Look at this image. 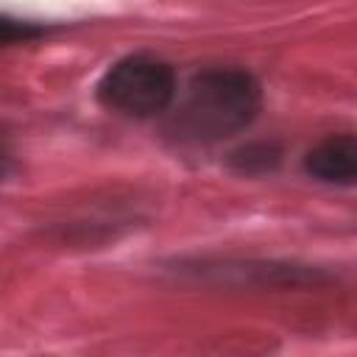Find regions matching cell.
<instances>
[{"label":"cell","instance_id":"cell-6","mask_svg":"<svg viewBox=\"0 0 357 357\" xmlns=\"http://www.w3.org/2000/svg\"><path fill=\"white\" fill-rule=\"evenodd\" d=\"M8 170H11V153H8V148L0 142V178H6Z\"/></svg>","mask_w":357,"mask_h":357},{"label":"cell","instance_id":"cell-5","mask_svg":"<svg viewBox=\"0 0 357 357\" xmlns=\"http://www.w3.org/2000/svg\"><path fill=\"white\" fill-rule=\"evenodd\" d=\"M47 31H50V28L42 25V22L0 14V47H8V45H25V42L42 39Z\"/></svg>","mask_w":357,"mask_h":357},{"label":"cell","instance_id":"cell-1","mask_svg":"<svg viewBox=\"0 0 357 357\" xmlns=\"http://www.w3.org/2000/svg\"><path fill=\"white\" fill-rule=\"evenodd\" d=\"M262 106V86L245 67H206L176 92L165 131L181 145H215L245 131Z\"/></svg>","mask_w":357,"mask_h":357},{"label":"cell","instance_id":"cell-3","mask_svg":"<svg viewBox=\"0 0 357 357\" xmlns=\"http://www.w3.org/2000/svg\"><path fill=\"white\" fill-rule=\"evenodd\" d=\"M304 170L315 181L351 187L357 178V139L354 134H329L318 145H312L304 156Z\"/></svg>","mask_w":357,"mask_h":357},{"label":"cell","instance_id":"cell-2","mask_svg":"<svg viewBox=\"0 0 357 357\" xmlns=\"http://www.w3.org/2000/svg\"><path fill=\"white\" fill-rule=\"evenodd\" d=\"M178 92L176 70L148 53H131L117 59L95 86L98 100L123 117L148 120L156 114H165Z\"/></svg>","mask_w":357,"mask_h":357},{"label":"cell","instance_id":"cell-4","mask_svg":"<svg viewBox=\"0 0 357 357\" xmlns=\"http://www.w3.org/2000/svg\"><path fill=\"white\" fill-rule=\"evenodd\" d=\"M279 145L273 142H251L245 148H240L234 156H231V165L240 170V173H268L279 165Z\"/></svg>","mask_w":357,"mask_h":357}]
</instances>
